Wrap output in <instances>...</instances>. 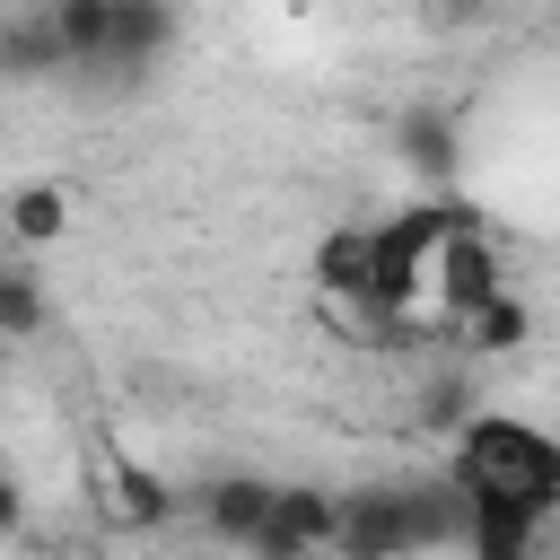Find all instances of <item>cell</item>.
<instances>
[{
    "label": "cell",
    "mask_w": 560,
    "mask_h": 560,
    "mask_svg": "<svg viewBox=\"0 0 560 560\" xmlns=\"http://www.w3.org/2000/svg\"><path fill=\"white\" fill-rule=\"evenodd\" d=\"M9 350H18V341H9V332H0V376H9Z\"/></svg>",
    "instance_id": "cell-19"
},
{
    "label": "cell",
    "mask_w": 560,
    "mask_h": 560,
    "mask_svg": "<svg viewBox=\"0 0 560 560\" xmlns=\"http://www.w3.org/2000/svg\"><path fill=\"white\" fill-rule=\"evenodd\" d=\"M105 499H114V516H122V525H140V534H158V525L184 508V499H175V481H166L158 464H140V455H114V464H105Z\"/></svg>",
    "instance_id": "cell-9"
},
{
    "label": "cell",
    "mask_w": 560,
    "mask_h": 560,
    "mask_svg": "<svg viewBox=\"0 0 560 560\" xmlns=\"http://www.w3.org/2000/svg\"><path fill=\"white\" fill-rule=\"evenodd\" d=\"M542 551H560V516H551V525H542Z\"/></svg>",
    "instance_id": "cell-18"
},
{
    "label": "cell",
    "mask_w": 560,
    "mask_h": 560,
    "mask_svg": "<svg viewBox=\"0 0 560 560\" xmlns=\"http://www.w3.org/2000/svg\"><path fill=\"white\" fill-rule=\"evenodd\" d=\"M271 490H280V481H262V472H219V481H201L192 499H201V525H210L219 542H245V551H254V534H262V516H271Z\"/></svg>",
    "instance_id": "cell-8"
},
{
    "label": "cell",
    "mask_w": 560,
    "mask_h": 560,
    "mask_svg": "<svg viewBox=\"0 0 560 560\" xmlns=\"http://www.w3.org/2000/svg\"><path fill=\"white\" fill-rule=\"evenodd\" d=\"M446 481L472 508V551L525 560L542 551V525L560 516V438L516 411H472L446 438Z\"/></svg>",
    "instance_id": "cell-1"
},
{
    "label": "cell",
    "mask_w": 560,
    "mask_h": 560,
    "mask_svg": "<svg viewBox=\"0 0 560 560\" xmlns=\"http://www.w3.org/2000/svg\"><path fill=\"white\" fill-rule=\"evenodd\" d=\"M455 210H464L455 192H420V201H402V210L368 219V228H376V289H368V315H376L385 332H402V324L429 306L438 236H446V219H455Z\"/></svg>",
    "instance_id": "cell-2"
},
{
    "label": "cell",
    "mask_w": 560,
    "mask_h": 560,
    "mask_svg": "<svg viewBox=\"0 0 560 560\" xmlns=\"http://www.w3.org/2000/svg\"><path fill=\"white\" fill-rule=\"evenodd\" d=\"M306 271H315V289H324L332 306H359V315H368V289H376V228H324Z\"/></svg>",
    "instance_id": "cell-7"
},
{
    "label": "cell",
    "mask_w": 560,
    "mask_h": 560,
    "mask_svg": "<svg viewBox=\"0 0 560 560\" xmlns=\"http://www.w3.org/2000/svg\"><path fill=\"white\" fill-rule=\"evenodd\" d=\"M472 411H481V385H472L464 368H438V376L411 394V429H420V438H455Z\"/></svg>",
    "instance_id": "cell-11"
},
{
    "label": "cell",
    "mask_w": 560,
    "mask_h": 560,
    "mask_svg": "<svg viewBox=\"0 0 560 560\" xmlns=\"http://www.w3.org/2000/svg\"><path fill=\"white\" fill-rule=\"evenodd\" d=\"M332 508H341V490H315V481H280V490H271V516H262V534H254V551H262V560L332 551Z\"/></svg>",
    "instance_id": "cell-5"
},
{
    "label": "cell",
    "mask_w": 560,
    "mask_h": 560,
    "mask_svg": "<svg viewBox=\"0 0 560 560\" xmlns=\"http://www.w3.org/2000/svg\"><path fill=\"white\" fill-rule=\"evenodd\" d=\"M0 332H9V341H44V332H52L44 280H35L26 262H9V254H0Z\"/></svg>",
    "instance_id": "cell-13"
},
{
    "label": "cell",
    "mask_w": 560,
    "mask_h": 560,
    "mask_svg": "<svg viewBox=\"0 0 560 560\" xmlns=\"http://www.w3.org/2000/svg\"><path fill=\"white\" fill-rule=\"evenodd\" d=\"M52 26H61V52H70V79H88L105 61V26H114V0H44Z\"/></svg>",
    "instance_id": "cell-12"
},
{
    "label": "cell",
    "mask_w": 560,
    "mask_h": 560,
    "mask_svg": "<svg viewBox=\"0 0 560 560\" xmlns=\"http://www.w3.org/2000/svg\"><path fill=\"white\" fill-rule=\"evenodd\" d=\"M455 332H464V350H490V359H499V350H525V341H534V315H525V298L508 289V298H490L481 315H464Z\"/></svg>",
    "instance_id": "cell-15"
},
{
    "label": "cell",
    "mask_w": 560,
    "mask_h": 560,
    "mask_svg": "<svg viewBox=\"0 0 560 560\" xmlns=\"http://www.w3.org/2000/svg\"><path fill=\"white\" fill-rule=\"evenodd\" d=\"M490 18V0H420V26L429 35H472Z\"/></svg>",
    "instance_id": "cell-16"
},
{
    "label": "cell",
    "mask_w": 560,
    "mask_h": 560,
    "mask_svg": "<svg viewBox=\"0 0 560 560\" xmlns=\"http://www.w3.org/2000/svg\"><path fill=\"white\" fill-rule=\"evenodd\" d=\"M44 79H70V52H61L52 9L0 18V88H44Z\"/></svg>",
    "instance_id": "cell-6"
},
{
    "label": "cell",
    "mask_w": 560,
    "mask_h": 560,
    "mask_svg": "<svg viewBox=\"0 0 560 560\" xmlns=\"http://www.w3.org/2000/svg\"><path fill=\"white\" fill-rule=\"evenodd\" d=\"M175 44V0H114V26H105V61L88 79H149Z\"/></svg>",
    "instance_id": "cell-4"
},
{
    "label": "cell",
    "mask_w": 560,
    "mask_h": 560,
    "mask_svg": "<svg viewBox=\"0 0 560 560\" xmlns=\"http://www.w3.org/2000/svg\"><path fill=\"white\" fill-rule=\"evenodd\" d=\"M0 228H9L26 254L61 245V236H70V184H18V192L0 201Z\"/></svg>",
    "instance_id": "cell-10"
},
{
    "label": "cell",
    "mask_w": 560,
    "mask_h": 560,
    "mask_svg": "<svg viewBox=\"0 0 560 560\" xmlns=\"http://www.w3.org/2000/svg\"><path fill=\"white\" fill-rule=\"evenodd\" d=\"M18 534H26V481L0 464V542H18Z\"/></svg>",
    "instance_id": "cell-17"
},
{
    "label": "cell",
    "mask_w": 560,
    "mask_h": 560,
    "mask_svg": "<svg viewBox=\"0 0 560 560\" xmlns=\"http://www.w3.org/2000/svg\"><path fill=\"white\" fill-rule=\"evenodd\" d=\"M402 158H411V175H420L429 192H446V175H455V131H446V114H402Z\"/></svg>",
    "instance_id": "cell-14"
},
{
    "label": "cell",
    "mask_w": 560,
    "mask_h": 560,
    "mask_svg": "<svg viewBox=\"0 0 560 560\" xmlns=\"http://www.w3.org/2000/svg\"><path fill=\"white\" fill-rule=\"evenodd\" d=\"M490 298H508V245L472 219V201L446 219V236H438V271H429V306L446 315V324H464V315H481Z\"/></svg>",
    "instance_id": "cell-3"
}]
</instances>
